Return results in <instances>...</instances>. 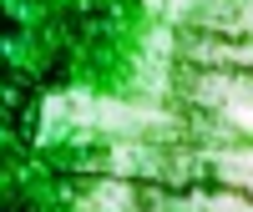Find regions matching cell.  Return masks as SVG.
<instances>
[{"label":"cell","mask_w":253,"mask_h":212,"mask_svg":"<svg viewBox=\"0 0 253 212\" xmlns=\"http://www.w3.org/2000/svg\"><path fill=\"white\" fill-rule=\"evenodd\" d=\"M126 197H132V192H126L122 182H107V187H96L91 207H96V212H126Z\"/></svg>","instance_id":"6da1fadb"}]
</instances>
